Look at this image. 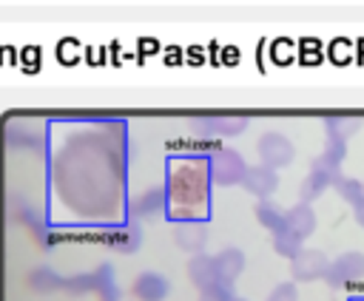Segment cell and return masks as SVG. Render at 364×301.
I'll return each mask as SVG.
<instances>
[{
    "instance_id": "6da1fadb",
    "label": "cell",
    "mask_w": 364,
    "mask_h": 301,
    "mask_svg": "<svg viewBox=\"0 0 364 301\" xmlns=\"http://www.w3.org/2000/svg\"><path fill=\"white\" fill-rule=\"evenodd\" d=\"M208 176L210 165L205 156H173L168 159L165 176V210L173 221H202L208 219Z\"/></svg>"
},
{
    "instance_id": "7a4b0ae2",
    "label": "cell",
    "mask_w": 364,
    "mask_h": 301,
    "mask_svg": "<svg viewBox=\"0 0 364 301\" xmlns=\"http://www.w3.org/2000/svg\"><path fill=\"white\" fill-rule=\"evenodd\" d=\"M242 173H245V165H242V159H239L236 153L225 150V153H219V156L213 159V176H216L219 182H236Z\"/></svg>"
},
{
    "instance_id": "3957f363",
    "label": "cell",
    "mask_w": 364,
    "mask_h": 301,
    "mask_svg": "<svg viewBox=\"0 0 364 301\" xmlns=\"http://www.w3.org/2000/svg\"><path fill=\"white\" fill-rule=\"evenodd\" d=\"M191 278H193L199 287H208V284H213V281L219 278L216 261H210V258H205V256H196V258L191 261Z\"/></svg>"
},
{
    "instance_id": "277c9868",
    "label": "cell",
    "mask_w": 364,
    "mask_h": 301,
    "mask_svg": "<svg viewBox=\"0 0 364 301\" xmlns=\"http://www.w3.org/2000/svg\"><path fill=\"white\" fill-rule=\"evenodd\" d=\"M247 187H250L253 193H270V190L276 187L273 170H270V168H262V179H259V170H250V173H247Z\"/></svg>"
}]
</instances>
